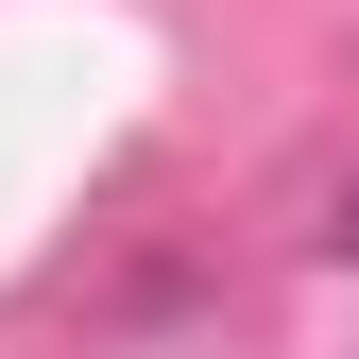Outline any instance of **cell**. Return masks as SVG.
I'll return each instance as SVG.
<instances>
[{"instance_id": "1", "label": "cell", "mask_w": 359, "mask_h": 359, "mask_svg": "<svg viewBox=\"0 0 359 359\" xmlns=\"http://www.w3.org/2000/svg\"><path fill=\"white\" fill-rule=\"evenodd\" d=\"M342 257H359V189H342Z\"/></svg>"}]
</instances>
